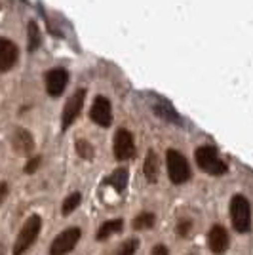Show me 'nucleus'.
<instances>
[{
    "instance_id": "nucleus-14",
    "label": "nucleus",
    "mask_w": 253,
    "mask_h": 255,
    "mask_svg": "<svg viewBox=\"0 0 253 255\" xmlns=\"http://www.w3.org/2000/svg\"><path fill=\"white\" fill-rule=\"evenodd\" d=\"M143 173H145V179L148 183H156L158 181V173H160V160L158 154L154 150H148L147 158H145V164H143Z\"/></svg>"
},
{
    "instance_id": "nucleus-7",
    "label": "nucleus",
    "mask_w": 253,
    "mask_h": 255,
    "mask_svg": "<svg viewBox=\"0 0 253 255\" xmlns=\"http://www.w3.org/2000/svg\"><path fill=\"white\" fill-rule=\"evenodd\" d=\"M135 154V143L133 135L126 128H120L115 135V156L116 160H129Z\"/></svg>"
},
{
    "instance_id": "nucleus-12",
    "label": "nucleus",
    "mask_w": 253,
    "mask_h": 255,
    "mask_svg": "<svg viewBox=\"0 0 253 255\" xmlns=\"http://www.w3.org/2000/svg\"><path fill=\"white\" fill-rule=\"evenodd\" d=\"M11 145H13V150L19 152V154H31L32 149H34V139L27 129L17 128L11 135Z\"/></svg>"
},
{
    "instance_id": "nucleus-18",
    "label": "nucleus",
    "mask_w": 253,
    "mask_h": 255,
    "mask_svg": "<svg viewBox=\"0 0 253 255\" xmlns=\"http://www.w3.org/2000/svg\"><path fill=\"white\" fill-rule=\"evenodd\" d=\"M154 111H156V115L162 118H166V120H169V122H179V115L173 111V107L169 105V103H166V101H162V103H158V105L154 107Z\"/></svg>"
},
{
    "instance_id": "nucleus-9",
    "label": "nucleus",
    "mask_w": 253,
    "mask_h": 255,
    "mask_svg": "<svg viewBox=\"0 0 253 255\" xmlns=\"http://www.w3.org/2000/svg\"><path fill=\"white\" fill-rule=\"evenodd\" d=\"M229 233L225 231V227L221 225H213L208 233V246H210L211 254L215 255H223L227 250H229Z\"/></svg>"
},
{
    "instance_id": "nucleus-8",
    "label": "nucleus",
    "mask_w": 253,
    "mask_h": 255,
    "mask_svg": "<svg viewBox=\"0 0 253 255\" xmlns=\"http://www.w3.org/2000/svg\"><path fill=\"white\" fill-rule=\"evenodd\" d=\"M90 117H92V120H94L97 126L109 128L111 122H113V107H111V101L103 96L95 97L94 105L90 109Z\"/></svg>"
},
{
    "instance_id": "nucleus-3",
    "label": "nucleus",
    "mask_w": 253,
    "mask_h": 255,
    "mask_svg": "<svg viewBox=\"0 0 253 255\" xmlns=\"http://www.w3.org/2000/svg\"><path fill=\"white\" fill-rule=\"evenodd\" d=\"M40 229H42V219H40V215H31V217L25 221L19 234H17V240H15V244H13V255L25 254V252L36 242V238H38V234H40Z\"/></svg>"
},
{
    "instance_id": "nucleus-11",
    "label": "nucleus",
    "mask_w": 253,
    "mask_h": 255,
    "mask_svg": "<svg viewBox=\"0 0 253 255\" xmlns=\"http://www.w3.org/2000/svg\"><path fill=\"white\" fill-rule=\"evenodd\" d=\"M15 61H17V46L8 38H0V73L10 71Z\"/></svg>"
},
{
    "instance_id": "nucleus-16",
    "label": "nucleus",
    "mask_w": 253,
    "mask_h": 255,
    "mask_svg": "<svg viewBox=\"0 0 253 255\" xmlns=\"http://www.w3.org/2000/svg\"><path fill=\"white\" fill-rule=\"evenodd\" d=\"M154 223H156V215L150 212H141L133 219V223H131V227L135 229V231H147V229H152L154 227Z\"/></svg>"
},
{
    "instance_id": "nucleus-21",
    "label": "nucleus",
    "mask_w": 253,
    "mask_h": 255,
    "mask_svg": "<svg viewBox=\"0 0 253 255\" xmlns=\"http://www.w3.org/2000/svg\"><path fill=\"white\" fill-rule=\"evenodd\" d=\"M137 248H139V240H137V238H129V240H126L124 244L118 248L116 255H135Z\"/></svg>"
},
{
    "instance_id": "nucleus-22",
    "label": "nucleus",
    "mask_w": 253,
    "mask_h": 255,
    "mask_svg": "<svg viewBox=\"0 0 253 255\" xmlns=\"http://www.w3.org/2000/svg\"><path fill=\"white\" fill-rule=\"evenodd\" d=\"M190 231H192V221L190 219H181L179 223H177V227H175V233L181 238H187L190 234Z\"/></svg>"
},
{
    "instance_id": "nucleus-19",
    "label": "nucleus",
    "mask_w": 253,
    "mask_h": 255,
    "mask_svg": "<svg viewBox=\"0 0 253 255\" xmlns=\"http://www.w3.org/2000/svg\"><path fill=\"white\" fill-rule=\"evenodd\" d=\"M27 32H29V50H36L40 46V31H38V25L34 21H29L27 25Z\"/></svg>"
},
{
    "instance_id": "nucleus-17",
    "label": "nucleus",
    "mask_w": 253,
    "mask_h": 255,
    "mask_svg": "<svg viewBox=\"0 0 253 255\" xmlns=\"http://www.w3.org/2000/svg\"><path fill=\"white\" fill-rule=\"evenodd\" d=\"M80 202H82V194H80V192H71V194L63 200L61 213H63V215H71V213L80 206Z\"/></svg>"
},
{
    "instance_id": "nucleus-5",
    "label": "nucleus",
    "mask_w": 253,
    "mask_h": 255,
    "mask_svg": "<svg viewBox=\"0 0 253 255\" xmlns=\"http://www.w3.org/2000/svg\"><path fill=\"white\" fill-rule=\"evenodd\" d=\"M82 238V231L78 227H71V229H65L63 233H59L55 236L52 244H50V255H67L71 254L78 240Z\"/></svg>"
},
{
    "instance_id": "nucleus-2",
    "label": "nucleus",
    "mask_w": 253,
    "mask_h": 255,
    "mask_svg": "<svg viewBox=\"0 0 253 255\" xmlns=\"http://www.w3.org/2000/svg\"><path fill=\"white\" fill-rule=\"evenodd\" d=\"M194 158H196V164L202 171L210 173V175H225L227 173V164L219 158L217 150L210 147V145H204V147H198L196 152H194Z\"/></svg>"
},
{
    "instance_id": "nucleus-20",
    "label": "nucleus",
    "mask_w": 253,
    "mask_h": 255,
    "mask_svg": "<svg viewBox=\"0 0 253 255\" xmlns=\"http://www.w3.org/2000/svg\"><path fill=\"white\" fill-rule=\"evenodd\" d=\"M76 152H78L80 158H84V160L94 158V147H92V143L86 141V139H76Z\"/></svg>"
},
{
    "instance_id": "nucleus-25",
    "label": "nucleus",
    "mask_w": 253,
    "mask_h": 255,
    "mask_svg": "<svg viewBox=\"0 0 253 255\" xmlns=\"http://www.w3.org/2000/svg\"><path fill=\"white\" fill-rule=\"evenodd\" d=\"M152 255H169L168 246H164V244H156V246H154V248H152Z\"/></svg>"
},
{
    "instance_id": "nucleus-6",
    "label": "nucleus",
    "mask_w": 253,
    "mask_h": 255,
    "mask_svg": "<svg viewBox=\"0 0 253 255\" xmlns=\"http://www.w3.org/2000/svg\"><path fill=\"white\" fill-rule=\"evenodd\" d=\"M84 99H86V90H76L73 96H71V99L65 103L63 117H61V128L63 129H67V128L71 126L74 120L78 118V115L82 113Z\"/></svg>"
},
{
    "instance_id": "nucleus-23",
    "label": "nucleus",
    "mask_w": 253,
    "mask_h": 255,
    "mask_svg": "<svg viewBox=\"0 0 253 255\" xmlns=\"http://www.w3.org/2000/svg\"><path fill=\"white\" fill-rule=\"evenodd\" d=\"M40 162H42L40 156H32V158L25 164V173H34V171L40 168Z\"/></svg>"
},
{
    "instance_id": "nucleus-24",
    "label": "nucleus",
    "mask_w": 253,
    "mask_h": 255,
    "mask_svg": "<svg viewBox=\"0 0 253 255\" xmlns=\"http://www.w3.org/2000/svg\"><path fill=\"white\" fill-rule=\"evenodd\" d=\"M8 192H10V189H8V183H0V206L4 204V200L8 198Z\"/></svg>"
},
{
    "instance_id": "nucleus-15",
    "label": "nucleus",
    "mask_w": 253,
    "mask_h": 255,
    "mask_svg": "<svg viewBox=\"0 0 253 255\" xmlns=\"http://www.w3.org/2000/svg\"><path fill=\"white\" fill-rule=\"evenodd\" d=\"M107 183H109L116 192H124L127 187V170L126 168H118V170H115L109 177H107Z\"/></svg>"
},
{
    "instance_id": "nucleus-4",
    "label": "nucleus",
    "mask_w": 253,
    "mask_h": 255,
    "mask_svg": "<svg viewBox=\"0 0 253 255\" xmlns=\"http://www.w3.org/2000/svg\"><path fill=\"white\" fill-rule=\"evenodd\" d=\"M166 164H168V175L171 183L183 185L190 179V166L187 158L181 154L179 150L169 149L166 152Z\"/></svg>"
},
{
    "instance_id": "nucleus-10",
    "label": "nucleus",
    "mask_w": 253,
    "mask_h": 255,
    "mask_svg": "<svg viewBox=\"0 0 253 255\" xmlns=\"http://www.w3.org/2000/svg\"><path fill=\"white\" fill-rule=\"evenodd\" d=\"M69 82V73L65 69H52L46 73V90L52 97L61 96Z\"/></svg>"
},
{
    "instance_id": "nucleus-13",
    "label": "nucleus",
    "mask_w": 253,
    "mask_h": 255,
    "mask_svg": "<svg viewBox=\"0 0 253 255\" xmlns=\"http://www.w3.org/2000/svg\"><path fill=\"white\" fill-rule=\"evenodd\" d=\"M122 229H124V219H109V221H105V223L97 229L95 240H97V242H105L113 234L120 233Z\"/></svg>"
},
{
    "instance_id": "nucleus-1",
    "label": "nucleus",
    "mask_w": 253,
    "mask_h": 255,
    "mask_svg": "<svg viewBox=\"0 0 253 255\" xmlns=\"http://www.w3.org/2000/svg\"><path fill=\"white\" fill-rule=\"evenodd\" d=\"M231 219H232V227H234L236 233L246 234L252 231V204L242 194L232 196Z\"/></svg>"
}]
</instances>
